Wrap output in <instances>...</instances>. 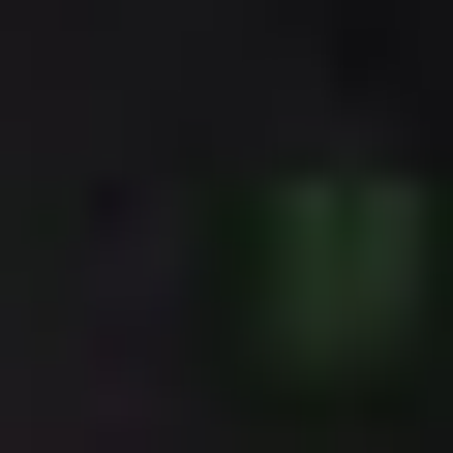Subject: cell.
Masks as SVG:
<instances>
[{
	"instance_id": "cell-1",
	"label": "cell",
	"mask_w": 453,
	"mask_h": 453,
	"mask_svg": "<svg viewBox=\"0 0 453 453\" xmlns=\"http://www.w3.org/2000/svg\"><path fill=\"white\" fill-rule=\"evenodd\" d=\"M393 273H423V242H393V181H303V242H273V303H303V333H393Z\"/></svg>"
}]
</instances>
